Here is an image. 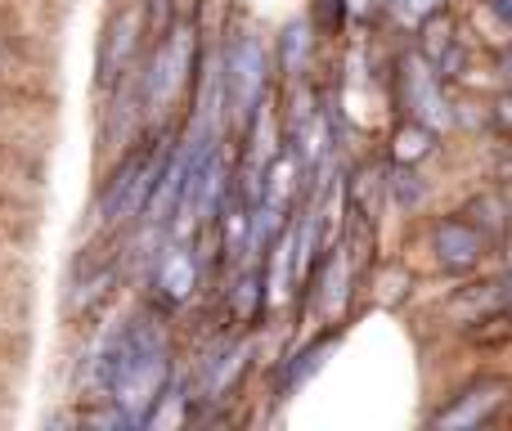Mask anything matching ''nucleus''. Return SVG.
Wrapping results in <instances>:
<instances>
[{"mask_svg":"<svg viewBox=\"0 0 512 431\" xmlns=\"http://www.w3.org/2000/svg\"><path fill=\"white\" fill-rule=\"evenodd\" d=\"M144 41V9L126 5L122 14H113L104 32V45H99V86H117L126 72H135V54H140Z\"/></svg>","mask_w":512,"mask_h":431,"instance_id":"7","label":"nucleus"},{"mask_svg":"<svg viewBox=\"0 0 512 431\" xmlns=\"http://www.w3.org/2000/svg\"><path fill=\"white\" fill-rule=\"evenodd\" d=\"M508 382H495V378H481V382H472L468 391H459V396L450 400V405L441 409V414H432V427H481V423H490V418L504 409V400H508Z\"/></svg>","mask_w":512,"mask_h":431,"instance_id":"8","label":"nucleus"},{"mask_svg":"<svg viewBox=\"0 0 512 431\" xmlns=\"http://www.w3.org/2000/svg\"><path fill=\"white\" fill-rule=\"evenodd\" d=\"M337 351V333H324V337H315L310 346H301L297 355H292L288 364H283V378H279V396H297L301 387H306L310 378H315L319 369L328 364V355Z\"/></svg>","mask_w":512,"mask_h":431,"instance_id":"10","label":"nucleus"},{"mask_svg":"<svg viewBox=\"0 0 512 431\" xmlns=\"http://www.w3.org/2000/svg\"><path fill=\"white\" fill-rule=\"evenodd\" d=\"M418 54H423L441 77H454V72L463 68L459 27H454V18L445 14V9H436V14H427L423 23H418Z\"/></svg>","mask_w":512,"mask_h":431,"instance_id":"9","label":"nucleus"},{"mask_svg":"<svg viewBox=\"0 0 512 431\" xmlns=\"http://www.w3.org/2000/svg\"><path fill=\"white\" fill-rule=\"evenodd\" d=\"M171 149H176V144H171L167 135H158V140L135 144V149L117 162L113 176L104 180V194H99V225L117 229V225H131L135 216H144L162 171H167Z\"/></svg>","mask_w":512,"mask_h":431,"instance_id":"1","label":"nucleus"},{"mask_svg":"<svg viewBox=\"0 0 512 431\" xmlns=\"http://www.w3.org/2000/svg\"><path fill=\"white\" fill-rule=\"evenodd\" d=\"M495 122H499V126H504V131L512 135V90H508V95L495 104Z\"/></svg>","mask_w":512,"mask_h":431,"instance_id":"16","label":"nucleus"},{"mask_svg":"<svg viewBox=\"0 0 512 431\" xmlns=\"http://www.w3.org/2000/svg\"><path fill=\"white\" fill-rule=\"evenodd\" d=\"M306 63H310V23L297 18V23H288L279 36V68H283V77H301Z\"/></svg>","mask_w":512,"mask_h":431,"instance_id":"12","label":"nucleus"},{"mask_svg":"<svg viewBox=\"0 0 512 431\" xmlns=\"http://www.w3.org/2000/svg\"><path fill=\"white\" fill-rule=\"evenodd\" d=\"M221 90H225V122L248 126L256 108H265L270 90V50L256 32H234L221 50Z\"/></svg>","mask_w":512,"mask_h":431,"instance_id":"2","label":"nucleus"},{"mask_svg":"<svg viewBox=\"0 0 512 431\" xmlns=\"http://www.w3.org/2000/svg\"><path fill=\"white\" fill-rule=\"evenodd\" d=\"M400 104H405L409 117L427 122L432 131L450 126V99H445V77L423 59V54H405L400 59Z\"/></svg>","mask_w":512,"mask_h":431,"instance_id":"4","label":"nucleus"},{"mask_svg":"<svg viewBox=\"0 0 512 431\" xmlns=\"http://www.w3.org/2000/svg\"><path fill=\"white\" fill-rule=\"evenodd\" d=\"M203 279V261H198V247L189 238H171L167 247L153 261V292H158L162 306H185L198 292Z\"/></svg>","mask_w":512,"mask_h":431,"instance_id":"5","label":"nucleus"},{"mask_svg":"<svg viewBox=\"0 0 512 431\" xmlns=\"http://www.w3.org/2000/svg\"><path fill=\"white\" fill-rule=\"evenodd\" d=\"M391 18L405 27H418L427 14H436V9H445V0H387Z\"/></svg>","mask_w":512,"mask_h":431,"instance_id":"15","label":"nucleus"},{"mask_svg":"<svg viewBox=\"0 0 512 431\" xmlns=\"http://www.w3.org/2000/svg\"><path fill=\"white\" fill-rule=\"evenodd\" d=\"M391 189H396V203L405 207V212H418V207L427 203V189H423V180L414 176V167H400L396 180H391Z\"/></svg>","mask_w":512,"mask_h":431,"instance_id":"14","label":"nucleus"},{"mask_svg":"<svg viewBox=\"0 0 512 431\" xmlns=\"http://www.w3.org/2000/svg\"><path fill=\"white\" fill-rule=\"evenodd\" d=\"M508 77H512V50H508Z\"/></svg>","mask_w":512,"mask_h":431,"instance_id":"18","label":"nucleus"},{"mask_svg":"<svg viewBox=\"0 0 512 431\" xmlns=\"http://www.w3.org/2000/svg\"><path fill=\"white\" fill-rule=\"evenodd\" d=\"M486 9L499 18L504 27H512V0H486Z\"/></svg>","mask_w":512,"mask_h":431,"instance_id":"17","label":"nucleus"},{"mask_svg":"<svg viewBox=\"0 0 512 431\" xmlns=\"http://www.w3.org/2000/svg\"><path fill=\"white\" fill-rule=\"evenodd\" d=\"M432 149H436V131L427 122H418V117L400 122L396 135H391V162L396 167H418L423 158H432Z\"/></svg>","mask_w":512,"mask_h":431,"instance_id":"11","label":"nucleus"},{"mask_svg":"<svg viewBox=\"0 0 512 431\" xmlns=\"http://www.w3.org/2000/svg\"><path fill=\"white\" fill-rule=\"evenodd\" d=\"M113 283H117V261H108V265H99L95 274H86V279L72 288V297H68V310L72 315H86L90 306H95L99 297H108L113 292Z\"/></svg>","mask_w":512,"mask_h":431,"instance_id":"13","label":"nucleus"},{"mask_svg":"<svg viewBox=\"0 0 512 431\" xmlns=\"http://www.w3.org/2000/svg\"><path fill=\"white\" fill-rule=\"evenodd\" d=\"M432 252H436V261L454 274L477 270L490 256V234L468 216H445V220H436V229H432Z\"/></svg>","mask_w":512,"mask_h":431,"instance_id":"6","label":"nucleus"},{"mask_svg":"<svg viewBox=\"0 0 512 431\" xmlns=\"http://www.w3.org/2000/svg\"><path fill=\"white\" fill-rule=\"evenodd\" d=\"M198 68V36L189 23H176L158 36L149 63L140 68V99L149 113H167L189 86Z\"/></svg>","mask_w":512,"mask_h":431,"instance_id":"3","label":"nucleus"}]
</instances>
